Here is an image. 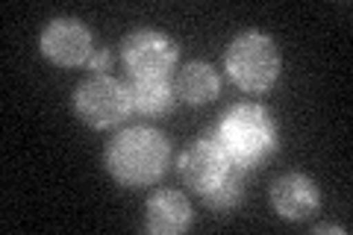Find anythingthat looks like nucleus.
<instances>
[{
	"instance_id": "1",
	"label": "nucleus",
	"mask_w": 353,
	"mask_h": 235,
	"mask_svg": "<svg viewBox=\"0 0 353 235\" xmlns=\"http://www.w3.org/2000/svg\"><path fill=\"white\" fill-rule=\"evenodd\" d=\"M171 162V144L153 127H124L106 141L103 167L124 188H148L159 183Z\"/></svg>"
},
{
	"instance_id": "2",
	"label": "nucleus",
	"mask_w": 353,
	"mask_h": 235,
	"mask_svg": "<svg viewBox=\"0 0 353 235\" xmlns=\"http://www.w3.org/2000/svg\"><path fill=\"white\" fill-rule=\"evenodd\" d=\"M206 136H212L221 144V150L230 156V162L236 167H241V171L259 167L280 147L277 121H274L271 112L259 103L230 106Z\"/></svg>"
},
{
	"instance_id": "3",
	"label": "nucleus",
	"mask_w": 353,
	"mask_h": 235,
	"mask_svg": "<svg viewBox=\"0 0 353 235\" xmlns=\"http://www.w3.org/2000/svg\"><path fill=\"white\" fill-rule=\"evenodd\" d=\"M283 68L280 48L268 32L262 30H245L230 41L224 53V71L241 92L262 94L277 83Z\"/></svg>"
},
{
	"instance_id": "4",
	"label": "nucleus",
	"mask_w": 353,
	"mask_h": 235,
	"mask_svg": "<svg viewBox=\"0 0 353 235\" xmlns=\"http://www.w3.org/2000/svg\"><path fill=\"white\" fill-rule=\"evenodd\" d=\"M74 112L92 130L118 127L132 112L127 83L109 74H92L74 88Z\"/></svg>"
},
{
	"instance_id": "5",
	"label": "nucleus",
	"mask_w": 353,
	"mask_h": 235,
	"mask_svg": "<svg viewBox=\"0 0 353 235\" xmlns=\"http://www.w3.org/2000/svg\"><path fill=\"white\" fill-rule=\"evenodd\" d=\"M176 171H180L183 185L192 188L201 200L215 194L218 188L233 180L236 174H248L230 162V156L221 150V144L212 136L194 139L189 147L180 153V159H176Z\"/></svg>"
},
{
	"instance_id": "6",
	"label": "nucleus",
	"mask_w": 353,
	"mask_h": 235,
	"mask_svg": "<svg viewBox=\"0 0 353 235\" xmlns=\"http://www.w3.org/2000/svg\"><path fill=\"white\" fill-rule=\"evenodd\" d=\"M180 56L176 44L162 30H132L121 39V62L127 76H168Z\"/></svg>"
},
{
	"instance_id": "7",
	"label": "nucleus",
	"mask_w": 353,
	"mask_h": 235,
	"mask_svg": "<svg viewBox=\"0 0 353 235\" xmlns=\"http://www.w3.org/2000/svg\"><path fill=\"white\" fill-rule=\"evenodd\" d=\"M39 50L48 62L59 65V68H80L92 59V30L77 18H53L48 27L41 30Z\"/></svg>"
},
{
	"instance_id": "8",
	"label": "nucleus",
	"mask_w": 353,
	"mask_h": 235,
	"mask_svg": "<svg viewBox=\"0 0 353 235\" xmlns=\"http://www.w3.org/2000/svg\"><path fill=\"white\" fill-rule=\"evenodd\" d=\"M268 200H271V209L283 221H306L321 206V192H318L312 176H306L301 171H289L274 180Z\"/></svg>"
},
{
	"instance_id": "9",
	"label": "nucleus",
	"mask_w": 353,
	"mask_h": 235,
	"mask_svg": "<svg viewBox=\"0 0 353 235\" xmlns=\"http://www.w3.org/2000/svg\"><path fill=\"white\" fill-rule=\"evenodd\" d=\"M192 203L176 188H159L145 203V229L153 235H183L192 227Z\"/></svg>"
},
{
	"instance_id": "10",
	"label": "nucleus",
	"mask_w": 353,
	"mask_h": 235,
	"mask_svg": "<svg viewBox=\"0 0 353 235\" xmlns=\"http://www.w3.org/2000/svg\"><path fill=\"white\" fill-rule=\"evenodd\" d=\"M174 92L183 103H212L221 92V76L209 62H185L174 76Z\"/></svg>"
},
{
	"instance_id": "11",
	"label": "nucleus",
	"mask_w": 353,
	"mask_h": 235,
	"mask_svg": "<svg viewBox=\"0 0 353 235\" xmlns=\"http://www.w3.org/2000/svg\"><path fill=\"white\" fill-rule=\"evenodd\" d=\"M130 106L141 115H162L174 106V80L168 76H127Z\"/></svg>"
},
{
	"instance_id": "12",
	"label": "nucleus",
	"mask_w": 353,
	"mask_h": 235,
	"mask_svg": "<svg viewBox=\"0 0 353 235\" xmlns=\"http://www.w3.org/2000/svg\"><path fill=\"white\" fill-rule=\"evenodd\" d=\"M245 176L248 174H236L230 183H224L218 188L215 194H209L203 203L209 212H215V215H227V212H233L239 203H241V197H245Z\"/></svg>"
},
{
	"instance_id": "13",
	"label": "nucleus",
	"mask_w": 353,
	"mask_h": 235,
	"mask_svg": "<svg viewBox=\"0 0 353 235\" xmlns=\"http://www.w3.org/2000/svg\"><path fill=\"white\" fill-rule=\"evenodd\" d=\"M88 68H92L94 74H109V71H112V53H109V50H94L92 53V59H88Z\"/></svg>"
},
{
	"instance_id": "14",
	"label": "nucleus",
	"mask_w": 353,
	"mask_h": 235,
	"mask_svg": "<svg viewBox=\"0 0 353 235\" xmlns=\"http://www.w3.org/2000/svg\"><path fill=\"white\" fill-rule=\"evenodd\" d=\"M315 232H336V235H345V227H336V223H321V227H315Z\"/></svg>"
}]
</instances>
